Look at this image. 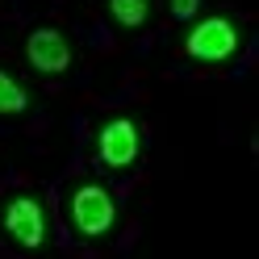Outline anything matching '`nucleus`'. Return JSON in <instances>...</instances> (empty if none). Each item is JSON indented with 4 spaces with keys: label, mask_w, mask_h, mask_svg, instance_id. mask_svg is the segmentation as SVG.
Returning <instances> with one entry per match:
<instances>
[{
    "label": "nucleus",
    "mask_w": 259,
    "mask_h": 259,
    "mask_svg": "<svg viewBox=\"0 0 259 259\" xmlns=\"http://www.w3.org/2000/svg\"><path fill=\"white\" fill-rule=\"evenodd\" d=\"M71 42L67 34H63L59 25H38V29H29V38H25V63L34 67L38 75H63V71H71Z\"/></svg>",
    "instance_id": "obj_5"
},
{
    "label": "nucleus",
    "mask_w": 259,
    "mask_h": 259,
    "mask_svg": "<svg viewBox=\"0 0 259 259\" xmlns=\"http://www.w3.org/2000/svg\"><path fill=\"white\" fill-rule=\"evenodd\" d=\"M67 222H71V230L79 238H105L113 234V226H117V197L105 188V184H96V180H79L71 184L67 192Z\"/></svg>",
    "instance_id": "obj_1"
},
{
    "label": "nucleus",
    "mask_w": 259,
    "mask_h": 259,
    "mask_svg": "<svg viewBox=\"0 0 259 259\" xmlns=\"http://www.w3.org/2000/svg\"><path fill=\"white\" fill-rule=\"evenodd\" d=\"M0 230H5V238L13 247L38 251L46 242V234H51V218H46V205L38 192H13V197H5V205H0Z\"/></svg>",
    "instance_id": "obj_2"
},
{
    "label": "nucleus",
    "mask_w": 259,
    "mask_h": 259,
    "mask_svg": "<svg viewBox=\"0 0 259 259\" xmlns=\"http://www.w3.org/2000/svg\"><path fill=\"white\" fill-rule=\"evenodd\" d=\"M138 155H142V130H138V121L109 117L101 125V134H96V159H101L105 167H113V171H125V167L138 163Z\"/></svg>",
    "instance_id": "obj_4"
},
{
    "label": "nucleus",
    "mask_w": 259,
    "mask_h": 259,
    "mask_svg": "<svg viewBox=\"0 0 259 259\" xmlns=\"http://www.w3.org/2000/svg\"><path fill=\"white\" fill-rule=\"evenodd\" d=\"M105 5H109L113 25L121 29H142L151 21V0H105Z\"/></svg>",
    "instance_id": "obj_6"
},
{
    "label": "nucleus",
    "mask_w": 259,
    "mask_h": 259,
    "mask_svg": "<svg viewBox=\"0 0 259 259\" xmlns=\"http://www.w3.org/2000/svg\"><path fill=\"white\" fill-rule=\"evenodd\" d=\"M167 9H171L176 21H192L201 13V0H167Z\"/></svg>",
    "instance_id": "obj_8"
},
{
    "label": "nucleus",
    "mask_w": 259,
    "mask_h": 259,
    "mask_svg": "<svg viewBox=\"0 0 259 259\" xmlns=\"http://www.w3.org/2000/svg\"><path fill=\"white\" fill-rule=\"evenodd\" d=\"M29 109V92L21 79H13L5 67H0V117H21Z\"/></svg>",
    "instance_id": "obj_7"
},
{
    "label": "nucleus",
    "mask_w": 259,
    "mask_h": 259,
    "mask_svg": "<svg viewBox=\"0 0 259 259\" xmlns=\"http://www.w3.org/2000/svg\"><path fill=\"white\" fill-rule=\"evenodd\" d=\"M242 46V29L230 17H201L184 38V55L197 63H226Z\"/></svg>",
    "instance_id": "obj_3"
}]
</instances>
